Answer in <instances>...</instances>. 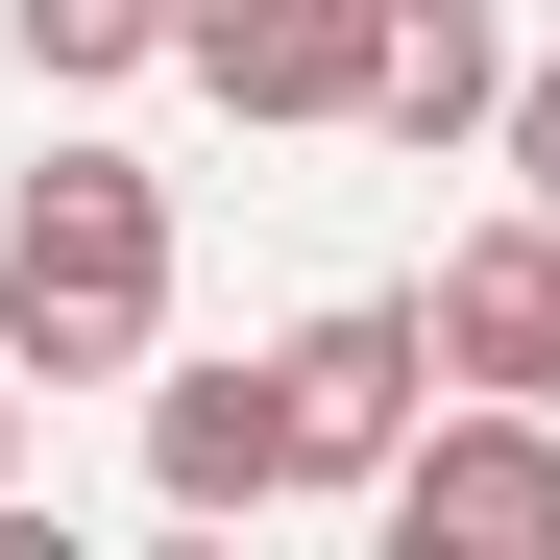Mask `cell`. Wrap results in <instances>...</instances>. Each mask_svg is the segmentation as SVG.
Segmentation results:
<instances>
[{
    "label": "cell",
    "mask_w": 560,
    "mask_h": 560,
    "mask_svg": "<svg viewBox=\"0 0 560 560\" xmlns=\"http://www.w3.org/2000/svg\"><path fill=\"white\" fill-rule=\"evenodd\" d=\"M147 341H171V196L122 147H49L0 196V365L25 390H147Z\"/></svg>",
    "instance_id": "6da1fadb"
},
{
    "label": "cell",
    "mask_w": 560,
    "mask_h": 560,
    "mask_svg": "<svg viewBox=\"0 0 560 560\" xmlns=\"http://www.w3.org/2000/svg\"><path fill=\"white\" fill-rule=\"evenodd\" d=\"M268 365H293V512H390V463L439 415V317L415 293H317Z\"/></svg>",
    "instance_id": "7a4b0ae2"
},
{
    "label": "cell",
    "mask_w": 560,
    "mask_h": 560,
    "mask_svg": "<svg viewBox=\"0 0 560 560\" xmlns=\"http://www.w3.org/2000/svg\"><path fill=\"white\" fill-rule=\"evenodd\" d=\"M390 560H560V415L536 390H439L390 463Z\"/></svg>",
    "instance_id": "3957f363"
},
{
    "label": "cell",
    "mask_w": 560,
    "mask_h": 560,
    "mask_svg": "<svg viewBox=\"0 0 560 560\" xmlns=\"http://www.w3.org/2000/svg\"><path fill=\"white\" fill-rule=\"evenodd\" d=\"M171 73L220 122H365V0H171Z\"/></svg>",
    "instance_id": "277c9868"
},
{
    "label": "cell",
    "mask_w": 560,
    "mask_h": 560,
    "mask_svg": "<svg viewBox=\"0 0 560 560\" xmlns=\"http://www.w3.org/2000/svg\"><path fill=\"white\" fill-rule=\"evenodd\" d=\"M415 317H439V390H536V415H560V220H536V196L463 220Z\"/></svg>",
    "instance_id": "5b68a950"
},
{
    "label": "cell",
    "mask_w": 560,
    "mask_h": 560,
    "mask_svg": "<svg viewBox=\"0 0 560 560\" xmlns=\"http://www.w3.org/2000/svg\"><path fill=\"white\" fill-rule=\"evenodd\" d=\"M147 488L171 512H293V365H147Z\"/></svg>",
    "instance_id": "8992f818"
},
{
    "label": "cell",
    "mask_w": 560,
    "mask_h": 560,
    "mask_svg": "<svg viewBox=\"0 0 560 560\" xmlns=\"http://www.w3.org/2000/svg\"><path fill=\"white\" fill-rule=\"evenodd\" d=\"M365 122L390 147H488L512 122V25L488 0H365Z\"/></svg>",
    "instance_id": "52a82bcc"
},
{
    "label": "cell",
    "mask_w": 560,
    "mask_h": 560,
    "mask_svg": "<svg viewBox=\"0 0 560 560\" xmlns=\"http://www.w3.org/2000/svg\"><path fill=\"white\" fill-rule=\"evenodd\" d=\"M0 49L49 98H122V73H171V0H0Z\"/></svg>",
    "instance_id": "ba28073f"
},
{
    "label": "cell",
    "mask_w": 560,
    "mask_h": 560,
    "mask_svg": "<svg viewBox=\"0 0 560 560\" xmlns=\"http://www.w3.org/2000/svg\"><path fill=\"white\" fill-rule=\"evenodd\" d=\"M488 171H512V196L560 220V49H512V122H488Z\"/></svg>",
    "instance_id": "9c48e42d"
},
{
    "label": "cell",
    "mask_w": 560,
    "mask_h": 560,
    "mask_svg": "<svg viewBox=\"0 0 560 560\" xmlns=\"http://www.w3.org/2000/svg\"><path fill=\"white\" fill-rule=\"evenodd\" d=\"M0 488H25V365H0Z\"/></svg>",
    "instance_id": "30bf717a"
}]
</instances>
